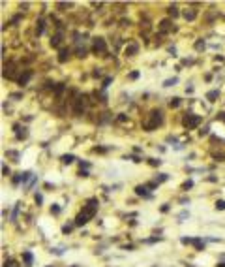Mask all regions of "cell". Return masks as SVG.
Returning a JSON list of instances; mask_svg holds the SVG:
<instances>
[{"label":"cell","instance_id":"1","mask_svg":"<svg viewBox=\"0 0 225 267\" xmlns=\"http://www.w3.org/2000/svg\"><path fill=\"white\" fill-rule=\"evenodd\" d=\"M98 199L96 198H90L88 199V203H86V207L83 209L81 213L77 214V218H75V226H85L86 222L90 220V218L96 214V211H98Z\"/></svg>","mask_w":225,"mask_h":267},{"label":"cell","instance_id":"2","mask_svg":"<svg viewBox=\"0 0 225 267\" xmlns=\"http://www.w3.org/2000/svg\"><path fill=\"white\" fill-rule=\"evenodd\" d=\"M163 122V115H161V111H158V109H154L152 113L148 115V119L143 122V128L146 132H152V130H156L159 124Z\"/></svg>","mask_w":225,"mask_h":267},{"label":"cell","instance_id":"3","mask_svg":"<svg viewBox=\"0 0 225 267\" xmlns=\"http://www.w3.org/2000/svg\"><path fill=\"white\" fill-rule=\"evenodd\" d=\"M201 121H202V119L199 117V115H195V113H186L184 119H182V124H184L186 130H193V128H197L199 124H201Z\"/></svg>","mask_w":225,"mask_h":267},{"label":"cell","instance_id":"4","mask_svg":"<svg viewBox=\"0 0 225 267\" xmlns=\"http://www.w3.org/2000/svg\"><path fill=\"white\" fill-rule=\"evenodd\" d=\"M86 109V96H79L73 100V113L75 115H83Z\"/></svg>","mask_w":225,"mask_h":267},{"label":"cell","instance_id":"5","mask_svg":"<svg viewBox=\"0 0 225 267\" xmlns=\"http://www.w3.org/2000/svg\"><path fill=\"white\" fill-rule=\"evenodd\" d=\"M92 51L96 55H103L107 51V43H105L103 38H94V45H92Z\"/></svg>","mask_w":225,"mask_h":267},{"label":"cell","instance_id":"6","mask_svg":"<svg viewBox=\"0 0 225 267\" xmlns=\"http://www.w3.org/2000/svg\"><path fill=\"white\" fill-rule=\"evenodd\" d=\"M4 77H6V79H15V77H17V73H15V64L13 62H8L4 66Z\"/></svg>","mask_w":225,"mask_h":267},{"label":"cell","instance_id":"7","mask_svg":"<svg viewBox=\"0 0 225 267\" xmlns=\"http://www.w3.org/2000/svg\"><path fill=\"white\" fill-rule=\"evenodd\" d=\"M13 130L17 132V139H26V136H28L26 128H21V124H13Z\"/></svg>","mask_w":225,"mask_h":267},{"label":"cell","instance_id":"8","mask_svg":"<svg viewBox=\"0 0 225 267\" xmlns=\"http://www.w3.org/2000/svg\"><path fill=\"white\" fill-rule=\"evenodd\" d=\"M137 51H139V45H137V43H130V45L124 49V55H126V57H133V55H137Z\"/></svg>","mask_w":225,"mask_h":267},{"label":"cell","instance_id":"9","mask_svg":"<svg viewBox=\"0 0 225 267\" xmlns=\"http://www.w3.org/2000/svg\"><path fill=\"white\" fill-rule=\"evenodd\" d=\"M69 57H71V51L68 49V47H64V49H60V53H58V62H66Z\"/></svg>","mask_w":225,"mask_h":267},{"label":"cell","instance_id":"10","mask_svg":"<svg viewBox=\"0 0 225 267\" xmlns=\"http://www.w3.org/2000/svg\"><path fill=\"white\" fill-rule=\"evenodd\" d=\"M62 40H64L62 32H58V34H54V36L51 38V45H53V47H60V45H62Z\"/></svg>","mask_w":225,"mask_h":267},{"label":"cell","instance_id":"11","mask_svg":"<svg viewBox=\"0 0 225 267\" xmlns=\"http://www.w3.org/2000/svg\"><path fill=\"white\" fill-rule=\"evenodd\" d=\"M30 77H32V72H30V70H24V73H22V75L17 79V81H19V85H21V87H22V85H26Z\"/></svg>","mask_w":225,"mask_h":267},{"label":"cell","instance_id":"12","mask_svg":"<svg viewBox=\"0 0 225 267\" xmlns=\"http://www.w3.org/2000/svg\"><path fill=\"white\" fill-rule=\"evenodd\" d=\"M135 194L137 196H144V198H150V194H148V186H135Z\"/></svg>","mask_w":225,"mask_h":267},{"label":"cell","instance_id":"13","mask_svg":"<svg viewBox=\"0 0 225 267\" xmlns=\"http://www.w3.org/2000/svg\"><path fill=\"white\" fill-rule=\"evenodd\" d=\"M169 30H171V21L169 19L159 21V32H169Z\"/></svg>","mask_w":225,"mask_h":267},{"label":"cell","instance_id":"14","mask_svg":"<svg viewBox=\"0 0 225 267\" xmlns=\"http://www.w3.org/2000/svg\"><path fill=\"white\" fill-rule=\"evenodd\" d=\"M195 17H197V11H195V9H186L184 11V19L186 21H193Z\"/></svg>","mask_w":225,"mask_h":267},{"label":"cell","instance_id":"15","mask_svg":"<svg viewBox=\"0 0 225 267\" xmlns=\"http://www.w3.org/2000/svg\"><path fill=\"white\" fill-rule=\"evenodd\" d=\"M22 260H24V263H26V265H32V262H34V256H32L30 252H22Z\"/></svg>","mask_w":225,"mask_h":267},{"label":"cell","instance_id":"16","mask_svg":"<svg viewBox=\"0 0 225 267\" xmlns=\"http://www.w3.org/2000/svg\"><path fill=\"white\" fill-rule=\"evenodd\" d=\"M43 30H45V23H43V21H38V25H36V36H41Z\"/></svg>","mask_w":225,"mask_h":267},{"label":"cell","instance_id":"17","mask_svg":"<svg viewBox=\"0 0 225 267\" xmlns=\"http://www.w3.org/2000/svg\"><path fill=\"white\" fill-rule=\"evenodd\" d=\"M167 11H169V17H173V19L180 15V11H178V8H176V6H171V8L167 9Z\"/></svg>","mask_w":225,"mask_h":267},{"label":"cell","instance_id":"18","mask_svg":"<svg viewBox=\"0 0 225 267\" xmlns=\"http://www.w3.org/2000/svg\"><path fill=\"white\" fill-rule=\"evenodd\" d=\"M167 179H169L167 173H158V175H156V182H158V184H159V182H165Z\"/></svg>","mask_w":225,"mask_h":267},{"label":"cell","instance_id":"19","mask_svg":"<svg viewBox=\"0 0 225 267\" xmlns=\"http://www.w3.org/2000/svg\"><path fill=\"white\" fill-rule=\"evenodd\" d=\"M204 47H206L204 40H197V41H195V51H202Z\"/></svg>","mask_w":225,"mask_h":267},{"label":"cell","instance_id":"20","mask_svg":"<svg viewBox=\"0 0 225 267\" xmlns=\"http://www.w3.org/2000/svg\"><path fill=\"white\" fill-rule=\"evenodd\" d=\"M73 160H75V156H73V154H64V156H62V162H64V164H71Z\"/></svg>","mask_w":225,"mask_h":267},{"label":"cell","instance_id":"21","mask_svg":"<svg viewBox=\"0 0 225 267\" xmlns=\"http://www.w3.org/2000/svg\"><path fill=\"white\" fill-rule=\"evenodd\" d=\"M178 83V77H173V79H167V81H163V87H173Z\"/></svg>","mask_w":225,"mask_h":267},{"label":"cell","instance_id":"22","mask_svg":"<svg viewBox=\"0 0 225 267\" xmlns=\"http://www.w3.org/2000/svg\"><path fill=\"white\" fill-rule=\"evenodd\" d=\"M206 98L210 100V102H216V98H218V91H210V92L206 94Z\"/></svg>","mask_w":225,"mask_h":267},{"label":"cell","instance_id":"23","mask_svg":"<svg viewBox=\"0 0 225 267\" xmlns=\"http://www.w3.org/2000/svg\"><path fill=\"white\" fill-rule=\"evenodd\" d=\"M216 209L218 211H225V199H218L216 201Z\"/></svg>","mask_w":225,"mask_h":267},{"label":"cell","instance_id":"24","mask_svg":"<svg viewBox=\"0 0 225 267\" xmlns=\"http://www.w3.org/2000/svg\"><path fill=\"white\" fill-rule=\"evenodd\" d=\"M75 53H77V57H81V59H83V57H86V49H85V47H77Z\"/></svg>","mask_w":225,"mask_h":267},{"label":"cell","instance_id":"25","mask_svg":"<svg viewBox=\"0 0 225 267\" xmlns=\"http://www.w3.org/2000/svg\"><path fill=\"white\" fill-rule=\"evenodd\" d=\"M193 244H195V248H197V250H202V248H204V244L201 243V239H193Z\"/></svg>","mask_w":225,"mask_h":267},{"label":"cell","instance_id":"26","mask_svg":"<svg viewBox=\"0 0 225 267\" xmlns=\"http://www.w3.org/2000/svg\"><path fill=\"white\" fill-rule=\"evenodd\" d=\"M148 164L152 166V168H156V166H159L161 164V160H156V158H148Z\"/></svg>","mask_w":225,"mask_h":267},{"label":"cell","instance_id":"27","mask_svg":"<svg viewBox=\"0 0 225 267\" xmlns=\"http://www.w3.org/2000/svg\"><path fill=\"white\" fill-rule=\"evenodd\" d=\"M169 105H171V107H178L180 105V98H173L171 102H169Z\"/></svg>","mask_w":225,"mask_h":267},{"label":"cell","instance_id":"28","mask_svg":"<svg viewBox=\"0 0 225 267\" xmlns=\"http://www.w3.org/2000/svg\"><path fill=\"white\" fill-rule=\"evenodd\" d=\"M208 132H210V126H204L202 130H199V136H201V137L202 136H208Z\"/></svg>","mask_w":225,"mask_h":267},{"label":"cell","instance_id":"29","mask_svg":"<svg viewBox=\"0 0 225 267\" xmlns=\"http://www.w3.org/2000/svg\"><path fill=\"white\" fill-rule=\"evenodd\" d=\"M21 181H22V173H19V175H15V177H13V184H19Z\"/></svg>","mask_w":225,"mask_h":267},{"label":"cell","instance_id":"30","mask_svg":"<svg viewBox=\"0 0 225 267\" xmlns=\"http://www.w3.org/2000/svg\"><path fill=\"white\" fill-rule=\"evenodd\" d=\"M62 91H64V85H62V83H58V85L54 87V92H56V94H60Z\"/></svg>","mask_w":225,"mask_h":267},{"label":"cell","instance_id":"31","mask_svg":"<svg viewBox=\"0 0 225 267\" xmlns=\"http://www.w3.org/2000/svg\"><path fill=\"white\" fill-rule=\"evenodd\" d=\"M111 81H113V77H105V79H103V85H101V87H103V89H105V87H109V85H111Z\"/></svg>","mask_w":225,"mask_h":267},{"label":"cell","instance_id":"32","mask_svg":"<svg viewBox=\"0 0 225 267\" xmlns=\"http://www.w3.org/2000/svg\"><path fill=\"white\" fill-rule=\"evenodd\" d=\"M4 267H17V263H15L13 260H8V262L4 263Z\"/></svg>","mask_w":225,"mask_h":267},{"label":"cell","instance_id":"33","mask_svg":"<svg viewBox=\"0 0 225 267\" xmlns=\"http://www.w3.org/2000/svg\"><path fill=\"white\" fill-rule=\"evenodd\" d=\"M6 156H11V158H19V154L15 152V150H8V152H6Z\"/></svg>","mask_w":225,"mask_h":267},{"label":"cell","instance_id":"34","mask_svg":"<svg viewBox=\"0 0 225 267\" xmlns=\"http://www.w3.org/2000/svg\"><path fill=\"white\" fill-rule=\"evenodd\" d=\"M51 213H53V214H58L60 213V207H58V205H53V207H51Z\"/></svg>","mask_w":225,"mask_h":267},{"label":"cell","instance_id":"35","mask_svg":"<svg viewBox=\"0 0 225 267\" xmlns=\"http://www.w3.org/2000/svg\"><path fill=\"white\" fill-rule=\"evenodd\" d=\"M191 186H193V182H191V181H186L184 184H182V188H184V190H188V188H191Z\"/></svg>","mask_w":225,"mask_h":267},{"label":"cell","instance_id":"36","mask_svg":"<svg viewBox=\"0 0 225 267\" xmlns=\"http://www.w3.org/2000/svg\"><path fill=\"white\" fill-rule=\"evenodd\" d=\"M71 228H73L71 224H68V226H64V228H62V231H64V233H69V231H71Z\"/></svg>","mask_w":225,"mask_h":267},{"label":"cell","instance_id":"37","mask_svg":"<svg viewBox=\"0 0 225 267\" xmlns=\"http://www.w3.org/2000/svg\"><path fill=\"white\" fill-rule=\"evenodd\" d=\"M2 173H4L6 177H9V168L8 166H2Z\"/></svg>","mask_w":225,"mask_h":267},{"label":"cell","instance_id":"38","mask_svg":"<svg viewBox=\"0 0 225 267\" xmlns=\"http://www.w3.org/2000/svg\"><path fill=\"white\" fill-rule=\"evenodd\" d=\"M116 121H118V122H126V121H128V117H126V115H118Z\"/></svg>","mask_w":225,"mask_h":267},{"label":"cell","instance_id":"39","mask_svg":"<svg viewBox=\"0 0 225 267\" xmlns=\"http://www.w3.org/2000/svg\"><path fill=\"white\" fill-rule=\"evenodd\" d=\"M128 77H130V79H137V77H139V72H131Z\"/></svg>","mask_w":225,"mask_h":267},{"label":"cell","instance_id":"40","mask_svg":"<svg viewBox=\"0 0 225 267\" xmlns=\"http://www.w3.org/2000/svg\"><path fill=\"white\" fill-rule=\"evenodd\" d=\"M79 177H88V171H86V169H81V171H79Z\"/></svg>","mask_w":225,"mask_h":267},{"label":"cell","instance_id":"41","mask_svg":"<svg viewBox=\"0 0 225 267\" xmlns=\"http://www.w3.org/2000/svg\"><path fill=\"white\" fill-rule=\"evenodd\" d=\"M41 201H43V198H41V196H40V194H36V203H38V205H40V203H41Z\"/></svg>","mask_w":225,"mask_h":267},{"label":"cell","instance_id":"42","mask_svg":"<svg viewBox=\"0 0 225 267\" xmlns=\"http://www.w3.org/2000/svg\"><path fill=\"white\" fill-rule=\"evenodd\" d=\"M186 216H188V213H186V211H184V213H180V216H178V218H180V222H182V220H184V218H186Z\"/></svg>","mask_w":225,"mask_h":267},{"label":"cell","instance_id":"43","mask_svg":"<svg viewBox=\"0 0 225 267\" xmlns=\"http://www.w3.org/2000/svg\"><path fill=\"white\" fill-rule=\"evenodd\" d=\"M169 211V205H161V213H167Z\"/></svg>","mask_w":225,"mask_h":267},{"label":"cell","instance_id":"44","mask_svg":"<svg viewBox=\"0 0 225 267\" xmlns=\"http://www.w3.org/2000/svg\"><path fill=\"white\" fill-rule=\"evenodd\" d=\"M83 168H90V164H88V162H81V169H83Z\"/></svg>","mask_w":225,"mask_h":267},{"label":"cell","instance_id":"45","mask_svg":"<svg viewBox=\"0 0 225 267\" xmlns=\"http://www.w3.org/2000/svg\"><path fill=\"white\" fill-rule=\"evenodd\" d=\"M218 119H220V121H225V113H218Z\"/></svg>","mask_w":225,"mask_h":267},{"label":"cell","instance_id":"46","mask_svg":"<svg viewBox=\"0 0 225 267\" xmlns=\"http://www.w3.org/2000/svg\"><path fill=\"white\" fill-rule=\"evenodd\" d=\"M218 267H225V263H218Z\"/></svg>","mask_w":225,"mask_h":267},{"label":"cell","instance_id":"47","mask_svg":"<svg viewBox=\"0 0 225 267\" xmlns=\"http://www.w3.org/2000/svg\"><path fill=\"white\" fill-rule=\"evenodd\" d=\"M71 267H77V265H71Z\"/></svg>","mask_w":225,"mask_h":267}]
</instances>
